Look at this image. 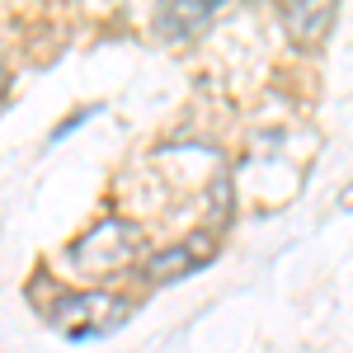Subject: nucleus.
I'll return each mask as SVG.
<instances>
[{"label":"nucleus","instance_id":"nucleus-1","mask_svg":"<svg viewBox=\"0 0 353 353\" xmlns=\"http://www.w3.org/2000/svg\"><path fill=\"white\" fill-rule=\"evenodd\" d=\"M132 316V301L104 292V288H85V292H66V297L48 301V321L57 334H66L71 344H90V339H104L118 325H128Z\"/></svg>","mask_w":353,"mask_h":353},{"label":"nucleus","instance_id":"nucleus-2","mask_svg":"<svg viewBox=\"0 0 353 353\" xmlns=\"http://www.w3.org/2000/svg\"><path fill=\"white\" fill-rule=\"evenodd\" d=\"M137 250H141V236H137L132 221L123 217H104L94 221L85 236L66 245V269L71 273H94V278H109V273H123L137 264Z\"/></svg>","mask_w":353,"mask_h":353},{"label":"nucleus","instance_id":"nucleus-3","mask_svg":"<svg viewBox=\"0 0 353 353\" xmlns=\"http://www.w3.org/2000/svg\"><path fill=\"white\" fill-rule=\"evenodd\" d=\"M212 254V236H189L184 245H174V250H161L156 259H146L141 264V278L146 283H174V278H184V273L203 269V259Z\"/></svg>","mask_w":353,"mask_h":353},{"label":"nucleus","instance_id":"nucleus-4","mask_svg":"<svg viewBox=\"0 0 353 353\" xmlns=\"http://www.w3.org/2000/svg\"><path fill=\"white\" fill-rule=\"evenodd\" d=\"M212 14H217V5H208V0H179V5H165L156 14V28H161L165 43H189L193 33L208 28Z\"/></svg>","mask_w":353,"mask_h":353},{"label":"nucleus","instance_id":"nucleus-5","mask_svg":"<svg viewBox=\"0 0 353 353\" xmlns=\"http://www.w3.org/2000/svg\"><path fill=\"white\" fill-rule=\"evenodd\" d=\"M278 24H283V33H288L292 43L311 48V43H321L325 28L334 24V5H283V10H278Z\"/></svg>","mask_w":353,"mask_h":353},{"label":"nucleus","instance_id":"nucleus-6","mask_svg":"<svg viewBox=\"0 0 353 353\" xmlns=\"http://www.w3.org/2000/svg\"><path fill=\"white\" fill-rule=\"evenodd\" d=\"M5 85H10V76H5V61H0V94H5Z\"/></svg>","mask_w":353,"mask_h":353}]
</instances>
